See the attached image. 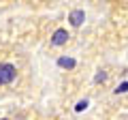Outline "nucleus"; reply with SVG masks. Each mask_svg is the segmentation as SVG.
Segmentation results:
<instances>
[{"label":"nucleus","mask_w":128,"mask_h":120,"mask_svg":"<svg viewBox=\"0 0 128 120\" xmlns=\"http://www.w3.org/2000/svg\"><path fill=\"white\" fill-rule=\"evenodd\" d=\"M17 75V69H15L11 62H0V86H6L11 84Z\"/></svg>","instance_id":"nucleus-1"},{"label":"nucleus","mask_w":128,"mask_h":120,"mask_svg":"<svg viewBox=\"0 0 128 120\" xmlns=\"http://www.w3.org/2000/svg\"><path fill=\"white\" fill-rule=\"evenodd\" d=\"M83 19H86V11H81V9H75V11H70V15H68V22H70V26H81L83 24Z\"/></svg>","instance_id":"nucleus-2"},{"label":"nucleus","mask_w":128,"mask_h":120,"mask_svg":"<svg viewBox=\"0 0 128 120\" xmlns=\"http://www.w3.org/2000/svg\"><path fill=\"white\" fill-rule=\"evenodd\" d=\"M68 41V32L64 30V28H60V30H56L54 32V37H51V45H64V43Z\"/></svg>","instance_id":"nucleus-3"},{"label":"nucleus","mask_w":128,"mask_h":120,"mask_svg":"<svg viewBox=\"0 0 128 120\" xmlns=\"http://www.w3.org/2000/svg\"><path fill=\"white\" fill-rule=\"evenodd\" d=\"M58 67H62V69H75V67H77V62H75V58L60 56V58H58Z\"/></svg>","instance_id":"nucleus-4"},{"label":"nucleus","mask_w":128,"mask_h":120,"mask_svg":"<svg viewBox=\"0 0 128 120\" xmlns=\"http://www.w3.org/2000/svg\"><path fill=\"white\" fill-rule=\"evenodd\" d=\"M126 90H128V82H124V84H120V86L115 88V92H118V94H120V92H126Z\"/></svg>","instance_id":"nucleus-5"},{"label":"nucleus","mask_w":128,"mask_h":120,"mask_svg":"<svg viewBox=\"0 0 128 120\" xmlns=\"http://www.w3.org/2000/svg\"><path fill=\"white\" fill-rule=\"evenodd\" d=\"M86 107H88V101H79L75 109H77V111H83V109H86Z\"/></svg>","instance_id":"nucleus-6"},{"label":"nucleus","mask_w":128,"mask_h":120,"mask_svg":"<svg viewBox=\"0 0 128 120\" xmlns=\"http://www.w3.org/2000/svg\"><path fill=\"white\" fill-rule=\"evenodd\" d=\"M105 79H107L105 71H98V73H96V82H105Z\"/></svg>","instance_id":"nucleus-7"},{"label":"nucleus","mask_w":128,"mask_h":120,"mask_svg":"<svg viewBox=\"0 0 128 120\" xmlns=\"http://www.w3.org/2000/svg\"><path fill=\"white\" fill-rule=\"evenodd\" d=\"M2 120H9V118H2Z\"/></svg>","instance_id":"nucleus-8"}]
</instances>
